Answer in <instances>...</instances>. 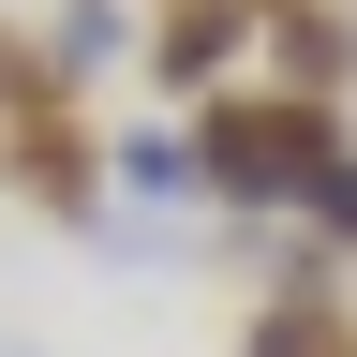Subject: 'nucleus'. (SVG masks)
<instances>
[{"label":"nucleus","mask_w":357,"mask_h":357,"mask_svg":"<svg viewBox=\"0 0 357 357\" xmlns=\"http://www.w3.org/2000/svg\"><path fill=\"white\" fill-rule=\"evenodd\" d=\"M238 45H253V0H164L149 75H164V89H223V75H238Z\"/></svg>","instance_id":"7ed1b4c3"},{"label":"nucleus","mask_w":357,"mask_h":357,"mask_svg":"<svg viewBox=\"0 0 357 357\" xmlns=\"http://www.w3.org/2000/svg\"><path fill=\"white\" fill-rule=\"evenodd\" d=\"M253 45H268V75H283L298 105H328V89L357 75V15L342 0H253Z\"/></svg>","instance_id":"f03ea898"},{"label":"nucleus","mask_w":357,"mask_h":357,"mask_svg":"<svg viewBox=\"0 0 357 357\" xmlns=\"http://www.w3.org/2000/svg\"><path fill=\"white\" fill-rule=\"evenodd\" d=\"M298 208H312V223H328V238H342V253H357V149H342V164H328V178H312V194H298Z\"/></svg>","instance_id":"423d86ee"},{"label":"nucleus","mask_w":357,"mask_h":357,"mask_svg":"<svg viewBox=\"0 0 357 357\" xmlns=\"http://www.w3.org/2000/svg\"><path fill=\"white\" fill-rule=\"evenodd\" d=\"M105 178L119 194H194V149L178 134H105Z\"/></svg>","instance_id":"20e7f679"},{"label":"nucleus","mask_w":357,"mask_h":357,"mask_svg":"<svg viewBox=\"0 0 357 357\" xmlns=\"http://www.w3.org/2000/svg\"><path fill=\"white\" fill-rule=\"evenodd\" d=\"M119 45H134V30H119V0H75V15H60V45H45V60H60V89H75V75H105Z\"/></svg>","instance_id":"39448f33"},{"label":"nucleus","mask_w":357,"mask_h":357,"mask_svg":"<svg viewBox=\"0 0 357 357\" xmlns=\"http://www.w3.org/2000/svg\"><path fill=\"white\" fill-rule=\"evenodd\" d=\"M178 149H194V178L223 208H298L312 178L342 164V119L298 105V89H194V134H178Z\"/></svg>","instance_id":"f257e3e1"}]
</instances>
